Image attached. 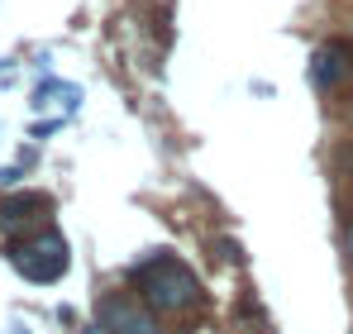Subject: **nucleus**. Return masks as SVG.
I'll return each mask as SVG.
<instances>
[{
  "label": "nucleus",
  "instance_id": "obj_1",
  "mask_svg": "<svg viewBox=\"0 0 353 334\" xmlns=\"http://www.w3.org/2000/svg\"><path fill=\"white\" fill-rule=\"evenodd\" d=\"M134 282L143 286V301H148L153 311H163V315H181V311L196 306V277H191L176 258H168V253L139 263Z\"/></svg>",
  "mask_w": 353,
  "mask_h": 334
},
{
  "label": "nucleus",
  "instance_id": "obj_2",
  "mask_svg": "<svg viewBox=\"0 0 353 334\" xmlns=\"http://www.w3.org/2000/svg\"><path fill=\"white\" fill-rule=\"evenodd\" d=\"M349 248H353V224H349Z\"/></svg>",
  "mask_w": 353,
  "mask_h": 334
}]
</instances>
